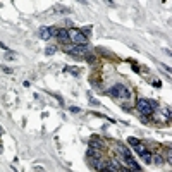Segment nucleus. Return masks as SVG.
Listing matches in <instances>:
<instances>
[{
	"mask_svg": "<svg viewBox=\"0 0 172 172\" xmlns=\"http://www.w3.org/2000/svg\"><path fill=\"white\" fill-rule=\"evenodd\" d=\"M136 107H138V110H140L143 115H151V114H153V108L157 107V103L150 102V100H146V98H138Z\"/></svg>",
	"mask_w": 172,
	"mask_h": 172,
	"instance_id": "f257e3e1",
	"label": "nucleus"
},
{
	"mask_svg": "<svg viewBox=\"0 0 172 172\" xmlns=\"http://www.w3.org/2000/svg\"><path fill=\"white\" fill-rule=\"evenodd\" d=\"M69 41L76 43V45H84L86 43V35L79 29H71L69 31Z\"/></svg>",
	"mask_w": 172,
	"mask_h": 172,
	"instance_id": "f03ea898",
	"label": "nucleus"
},
{
	"mask_svg": "<svg viewBox=\"0 0 172 172\" xmlns=\"http://www.w3.org/2000/svg\"><path fill=\"white\" fill-rule=\"evenodd\" d=\"M110 95L115 98H129V90L124 84H115L110 90Z\"/></svg>",
	"mask_w": 172,
	"mask_h": 172,
	"instance_id": "7ed1b4c3",
	"label": "nucleus"
},
{
	"mask_svg": "<svg viewBox=\"0 0 172 172\" xmlns=\"http://www.w3.org/2000/svg\"><path fill=\"white\" fill-rule=\"evenodd\" d=\"M88 50H90V47L84 43V45H76V47H72V48H67L65 52L71 54V55H76V57H83V55L88 54Z\"/></svg>",
	"mask_w": 172,
	"mask_h": 172,
	"instance_id": "20e7f679",
	"label": "nucleus"
},
{
	"mask_svg": "<svg viewBox=\"0 0 172 172\" xmlns=\"http://www.w3.org/2000/svg\"><path fill=\"white\" fill-rule=\"evenodd\" d=\"M57 35V28H47V26H41L38 29V36L41 40H50V38Z\"/></svg>",
	"mask_w": 172,
	"mask_h": 172,
	"instance_id": "39448f33",
	"label": "nucleus"
},
{
	"mask_svg": "<svg viewBox=\"0 0 172 172\" xmlns=\"http://www.w3.org/2000/svg\"><path fill=\"white\" fill-rule=\"evenodd\" d=\"M57 38L62 43H67L69 41V31L67 29H57Z\"/></svg>",
	"mask_w": 172,
	"mask_h": 172,
	"instance_id": "423d86ee",
	"label": "nucleus"
},
{
	"mask_svg": "<svg viewBox=\"0 0 172 172\" xmlns=\"http://www.w3.org/2000/svg\"><path fill=\"white\" fill-rule=\"evenodd\" d=\"M90 148H93V150H95V148H97V150H102L103 148V143H102V140H95V138H93L91 141H90Z\"/></svg>",
	"mask_w": 172,
	"mask_h": 172,
	"instance_id": "0eeeda50",
	"label": "nucleus"
},
{
	"mask_svg": "<svg viewBox=\"0 0 172 172\" xmlns=\"http://www.w3.org/2000/svg\"><path fill=\"white\" fill-rule=\"evenodd\" d=\"M134 151L138 155H143V153H146V148L141 145V143H138V145H134Z\"/></svg>",
	"mask_w": 172,
	"mask_h": 172,
	"instance_id": "6e6552de",
	"label": "nucleus"
},
{
	"mask_svg": "<svg viewBox=\"0 0 172 172\" xmlns=\"http://www.w3.org/2000/svg\"><path fill=\"white\" fill-rule=\"evenodd\" d=\"M65 71H67V72H72L74 76H79V72H81L78 67H65Z\"/></svg>",
	"mask_w": 172,
	"mask_h": 172,
	"instance_id": "1a4fd4ad",
	"label": "nucleus"
},
{
	"mask_svg": "<svg viewBox=\"0 0 172 172\" xmlns=\"http://www.w3.org/2000/svg\"><path fill=\"white\" fill-rule=\"evenodd\" d=\"M55 52H57V47H47V50H45L47 55H54Z\"/></svg>",
	"mask_w": 172,
	"mask_h": 172,
	"instance_id": "9d476101",
	"label": "nucleus"
},
{
	"mask_svg": "<svg viewBox=\"0 0 172 172\" xmlns=\"http://www.w3.org/2000/svg\"><path fill=\"white\" fill-rule=\"evenodd\" d=\"M141 158H143L146 164H150V162H151V153H148V151H146V153H143V155H141Z\"/></svg>",
	"mask_w": 172,
	"mask_h": 172,
	"instance_id": "9b49d317",
	"label": "nucleus"
},
{
	"mask_svg": "<svg viewBox=\"0 0 172 172\" xmlns=\"http://www.w3.org/2000/svg\"><path fill=\"white\" fill-rule=\"evenodd\" d=\"M151 160L155 162V164H164V160H162V157H160V155H155V157H151Z\"/></svg>",
	"mask_w": 172,
	"mask_h": 172,
	"instance_id": "f8f14e48",
	"label": "nucleus"
},
{
	"mask_svg": "<svg viewBox=\"0 0 172 172\" xmlns=\"http://www.w3.org/2000/svg\"><path fill=\"white\" fill-rule=\"evenodd\" d=\"M127 143H131V145L134 146V145H138V143H140V141L136 140V138H127Z\"/></svg>",
	"mask_w": 172,
	"mask_h": 172,
	"instance_id": "ddd939ff",
	"label": "nucleus"
},
{
	"mask_svg": "<svg viewBox=\"0 0 172 172\" xmlns=\"http://www.w3.org/2000/svg\"><path fill=\"white\" fill-rule=\"evenodd\" d=\"M164 115H165L167 119L170 117V108H169V107H167V108H164Z\"/></svg>",
	"mask_w": 172,
	"mask_h": 172,
	"instance_id": "4468645a",
	"label": "nucleus"
},
{
	"mask_svg": "<svg viewBox=\"0 0 172 172\" xmlns=\"http://www.w3.org/2000/svg\"><path fill=\"white\" fill-rule=\"evenodd\" d=\"M5 59H9V60H12V59H16V54H11V52H9V54L5 55Z\"/></svg>",
	"mask_w": 172,
	"mask_h": 172,
	"instance_id": "2eb2a0df",
	"label": "nucleus"
},
{
	"mask_svg": "<svg viewBox=\"0 0 172 172\" xmlns=\"http://www.w3.org/2000/svg\"><path fill=\"white\" fill-rule=\"evenodd\" d=\"M100 172H115V170H114V169H110V167H103Z\"/></svg>",
	"mask_w": 172,
	"mask_h": 172,
	"instance_id": "dca6fc26",
	"label": "nucleus"
},
{
	"mask_svg": "<svg viewBox=\"0 0 172 172\" xmlns=\"http://www.w3.org/2000/svg\"><path fill=\"white\" fill-rule=\"evenodd\" d=\"M86 60H88V62H91V64H93V62H95V57H91V55H86Z\"/></svg>",
	"mask_w": 172,
	"mask_h": 172,
	"instance_id": "f3484780",
	"label": "nucleus"
},
{
	"mask_svg": "<svg viewBox=\"0 0 172 172\" xmlns=\"http://www.w3.org/2000/svg\"><path fill=\"white\" fill-rule=\"evenodd\" d=\"M2 71L7 72V74H12V69H9V67H2Z\"/></svg>",
	"mask_w": 172,
	"mask_h": 172,
	"instance_id": "a211bd4d",
	"label": "nucleus"
},
{
	"mask_svg": "<svg viewBox=\"0 0 172 172\" xmlns=\"http://www.w3.org/2000/svg\"><path fill=\"white\" fill-rule=\"evenodd\" d=\"M69 110H71V112H74V114H78V112H79V108H78V107H71Z\"/></svg>",
	"mask_w": 172,
	"mask_h": 172,
	"instance_id": "6ab92c4d",
	"label": "nucleus"
},
{
	"mask_svg": "<svg viewBox=\"0 0 172 172\" xmlns=\"http://www.w3.org/2000/svg\"><path fill=\"white\" fill-rule=\"evenodd\" d=\"M0 153H2V146H0Z\"/></svg>",
	"mask_w": 172,
	"mask_h": 172,
	"instance_id": "aec40b11",
	"label": "nucleus"
},
{
	"mask_svg": "<svg viewBox=\"0 0 172 172\" xmlns=\"http://www.w3.org/2000/svg\"><path fill=\"white\" fill-rule=\"evenodd\" d=\"M0 134H2V127H0Z\"/></svg>",
	"mask_w": 172,
	"mask_h": 172,
	"instance_id": "412c9836",
	"label": "nucleus"
},
{
	"mask_svg": "<svg viewBox=\"0 0 172 172\" xmlns=\"http://www.w3.org/2000/svg\"><path fill=\"white\" fill-rule=\"evenodd\" d=\"M41 172H43V170H41Z\"/></svg>",
	"mask_w": 172,
	"mask_h": 172,
	"instance_id": "4be33fe9",
	"label": "nucleus"
}]
</instances>
